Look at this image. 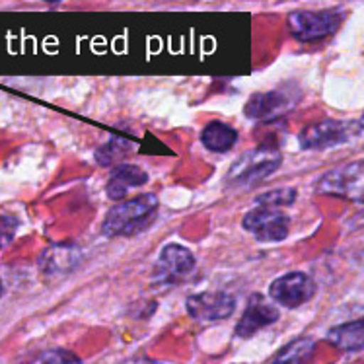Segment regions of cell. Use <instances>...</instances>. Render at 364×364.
Listing matches in <instances>:
<instances>
[{"label": "cell", "instance_id": "cell-21", "mask_svg": "<svg viewBox=\"0 0 364 364\" xmlns=\"http://www.w3.org/2000/svg\"><path fill=\"white\" fill-rule=\"evenodd\" d=\"M45 2H49V4H55V2H60V0H45Z\"/></svg>", "mask_w": 364, "mask_h": 364}, {"label": "cell", "instance_id": "cell-9", "mask_svg": "<svg viewBox=\"0 0 364 364\" xmlns=\"http://www.w3.org/2000/svg\"><path fill=\"white\" fill-rule=\"evenodd\" d=\"M294 102L296 100L287 90L261 92L247 100L244 113L253 121H275L287 115L294 107Z\"/></svg>", "mask_w": 364, "mask_h": 364}, {"label": "cell", "instance_id": "cell-16", "mask_svg": "<svg viewBox=\"0 0 364 364\" xmlns=\"http://www.w3.org/2000/svg\"><path fill=\"white\" fill-rule=\"evenodd\" d=\"M316 343L308 337H300L279 350L273 364H308L312 360Z\"/></svg>", "mask_w": 364, "mask_h": 364}, {"label": "cell", "instance_id": "cell-17", "mask_svg": "<svg viewBox=\"0 0 364 364\" xmlns=\"http://www.w3.org/2000/svg\"><path fill=\"white\" fill-rule=\"evenodd\" d=\"M131 142H127L125 139H112L109 142H105L104 146H100L96 150V160L100 166H115V164L123 160L131 150Z\"/></svg>", "mask_w": 364, "mask_h": 364}, {"label": "cell", "instance_id": "cell-22", "mask_svg": "<svg viewBox=\"0 0 364 364\" xmlns=\"http://www.w3.org/2000/svg\"><path fill=\"white\" fill-rule=\"evenodd\" d=\"M2 290L4 289H2V281H0V296H2Z\"/></svg>", "mask_w": 364, "mask_h": 364}, {"label": "cell", "instance_id": "cell-4", "mask_svg": "<svg viewBox=\"0 0 364 364\" xmlns=\"http://www.w3.org/2000/svg\"><path fill=\"white\" fill-rule=\"evenodd\" d=\"M318 189L321 193L343 197L347 201L364 203V158L327 171L320 179Z\"/></svg>", "mask_w": 364, "mask_h": 364}, {"label": "cell", "instance_id": "cell-6", "mask_svg": "<svg viewBox=\"0 0 364 364\" xmlns=\"http://www.w3.org/2000/svg\"><path fill=\"white\" fill-rule=\"evenodd\" d=\"M269 294L279 306L298 308L316 294V283L310 275L294 271V273H287L275 279L269 287Z\"/></svg>", "mask_w": 364, "mask_h": 364}, {"label": "cell", "instance_id": "cell-14", "mask_svg": "<svg viewBox=\"0 0 364 364\" xmlns=\"http://www.w3.org/2000/svg\"><path fill=\"white\" fill-rule=\"evenodd\" d=\"M238 141V133L236 129L228 123L223 121H213L208 123L201 133V142L203 146L213 152H226L230 150Z\"/></svg>", "mask_w": 364, "mask_h": 364}, {"label": "cell", "instance_id": "cell-13", "mask_svg": "<svg viewBox=\"0 0 364 364\" xmlns=\"http://www.w3.org/2000/svg\"><path fill=\"white\" fill-rule=\"evenodd\" d=\"M146 181H149V173L142 170L141 166L125 164V166H119L113 170L112 178L105 186V193L112 201H121V199H125L131 189L142 187Z\"/></svg>", "mask_w": 364, "mask_h": 364}, {"label": "cell", "instance_id": "cell-20", "mask_svg": "<svg viewBox=\"0 0 364 364\" xmlns=\"http://www.w3.org/2000/svg\"><path fill=\"white\" fill-rule=\"evenodd\" d=\"M45 364H82V360L76 357L75 353L65 349H57V350H49L47 355L43 357Z\"/></svg>", "mask_w": 364, "mask_h": 364}, {"label": "cell", "instance_id": "cell-8", "mask_svg": "<svg viewBox=\"0 0 364 364\" xmlns=\"http://www.w3.org/2000/svg\"><path fill=\"white\" fill-rule=\"evenodd\" d=\"M187 314L197 321H218L224 318H230L236 310V298L224 292H201L187 298Z\"/></svg>", "mask_w": 364, "mask_h": 364}, {"label": "cell", "instance_id": "cell-10", "mask_svg": "<svg viewBox=\"0 0 364 364\" xmlns=\"http://www.w3.org/2000/svg\"><path fill=\"white\" fill-rule=\"evenodd\" d=\"M195 267V255L187 247L179 244H170L160 252V257L154 267V281L162 284H171L181 277L191 273Z\"/></svg>", "mask_w": 364, "mask_h": 364}, {"label": "cell", "instance_id": "cell-1", "mask_svg": "<svg viewBox=\"0 0 364 364\" xmlns=\"http://www.w3.org/2000/svg\"><path fill=\"white\" fill-rule=\"evenodd\" d=\"M158 197L152 193L139 195L127 201H119L105 215L102 232L107 238H121L133 236L144 230L158 213Z\"/></svg>", "mask_w": 364, "mask_h": 364}, {"label": "cell", "instance_id": "cell-2", "mask_svg": "<svg viewBox=\"0 0 364 364\" xmlns=\"http://www.w3.org/2000/svg\"><path fill=\"white\" fill-rule=\"evenodd\" d=\"M281 160L283 156L275 144H261L232 164L226 181L230 186H253L279 170Z\"/></svg>", "mask_w": 364, "mask_h": 364}, {"label": "cell", "instance_id": "cell-18", "mask_svg": "<svg viewBox=\"0 0 364 364\" xmlns=\"http://www.w3.org/2000/svg\"><path fill=\"white\" fill-rule=\"evenodd\" d=\"M296 201V189H290V187H281V189H273L267 193H261L255 203L257 207H267V208H281L289 207L292 203Z\"/></svg>", "mask_w": 364, "mask_h": 364}, {"label": "cell", "instance_id": "cell-15", "mask_svg": "<svg viewBox=\"0 0 364 364\" xmlns=\"http://www.w3.org/2000/svg\"><path fill=\"white\" fill-rule=\"evenodd\" d=\"M327 339L341 350L364 349V318L333 327L327 333Z\"/></svg>", "mask_w": 364, "mask_h": 364}, {"label": "cell", "instance_id": "cell-12", "mask_svg": "<svg viewBox=\"0 0 364 364\" xmlns=\"http://www.w3.org/2000/svg\"><path fill=\"white\" fill-rule=\"evenodd\" d=\"M82 263V252L75 244H55L39 257V267L47 275H67Z\"/></svg>", "mask_w": 364, "mask_h": 364}, {"label": "cell", "instance_id": "cell-11", "mask_svg": "<svg viewBox=\"0 0 364 364\" xmlns=\"http://www.w3.org/2000/svg\"><path fill=\"white\" fill-rule=\"evenodd\" d=\"M277 320H279V312H277L275 306L269 304L267 300L259 294H253L247 302L244 316L240 318L238 326H236V335L247 339L263 327L275 323Z\"/></svg>", "mask_w": 364, "mask_h": 364}, {"label": "cell", "instance_id": "cell-5", "mask_svg": "<svg viewBox=\"0 0 364 364\" xmlns=\"http://www.w3.org/2000/svg\"><path fill=\"white\" fill-rule=\"evenodd\" d=\"M242 226L259 242H281L289 236L290 218L281 208L257 207L244 216Z\"/></svg>", "mask_w": 364, "mask_h": 364}, {"label": "cell", "instance_id": "cell-19", "mask_svg": "<svg viewBox=\"0 0 364 364\" xmlns=\"http://www.w3.org/2000/svg\"><path fill=\"white\" fill-rule=\"evenodd\" d=\"M18 220L10 215H0V247H6L16 236Z\"/></svg>", "mask_w": 364, "mask_h": 364}, {"label": "cell", "instance_id": "cell-23", "mask_svg": "<svg viewBox=\"0 0 364 364\" xmlns=\"http://www.w3.org/2000/svg\"><path fill=\"white\" fill-rule=\"evenodd\" d=\"M360 125H363V129H364V113H363V119H360Z\"/></svg>", "mask_w": 364, "mask_h": 364}, {"label": "cell", "instance_id": "cell-3", "mask_svg": "<svg viewBox=\"0 0 364 364\" xmlns=\"http://www.w3.org/2000/svg\"><path fill=\"white\" fill-rule=\"evenodd\" d=\"M341 22L343 14L337 10H300L289 16V30L298 41L312 43L333 36Z\"/></svg>", "mask_w": 364, "mask_h": 364}, {"label": "cell", "instance_id": "cell-7", "mask_svg": "<svg viewBox=\"0 0 364 364\" xmlns=\"http://www.w3.org/2000/svg\"><path fill=\"white\" fill-rule=\"evenodd\" d=\"M355 136V127L343 121L326 119L306 127L300 134V146L306 150H323L347 142Z\"/></svg>", "mask_w": 364, "mask_h": 364}]
</instances>
